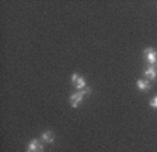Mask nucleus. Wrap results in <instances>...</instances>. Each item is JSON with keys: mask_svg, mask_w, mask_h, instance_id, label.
<instances>
[{"mask_svg": "<svg viewBox=\"0 0 157 152\" xmlns=\"http://www.w3.org/2000/svg\"><path fill=\"white\" fill-rule=\"evenodd\" d=\"M143 56L150 66H154L157 63V51L154 48H146L143 51Z\"/></svg>", "mask_w": 157, "mask_h": 152, "instance_id": "obj_1", "label": "nucleus"}, {"mask_svg": "<svg viewBox=\"0 0 157 152\" xmlns=\"http://www.w3.org/2000/svg\"><path fill=\"white\" fill-rule=\"evenodd\" d=\"M72 83L75 85L76 89H78V90H83L86 87V85H87V83H86V79L82 78L78 73H73L72 75Z\"/></svg>", "mask_w": 157, "mask_h": 152, "instance_id": "obj_2", "label": "nucleus"}, {"mask_svg": "<svg viewBox=\"0 0 157 152\" xmlns=\"http://www.w3.org/2000/svg\"><path fill=\"white\" fill-rule=\"evenodd\" d=\"M27 152H44V145L38 139H31L27 146Z\"/></svg>", "mask_w": 157, "mask_h": 152, "instance_id": "obj_3", "label": "nucleus"}, {"mask_svg": "<svg viewBox=\"0 0 157 152\" xmlns=\"http://www.w3.org/2000/svg\"><path fill=\"white\" fill-rule=\"evenodd\" d=\"M83 97H84V93H83L82 90H78L77 93H73L72 96L69 97V100H70V104H72L73 109H76V107L78 106V103L83 100Z\"/></svg>", "mask_w": 157, "mask_h": 152, "instance_id": "obj_4", "label": "nucleus"}, {"mask_svg": "<svg viewBox=\"0 0 157 152\" xmlns=\"http://www.w3.org/2000/svg\"><path fill=\"white\" fill-rule=\"evenodd\" d=\"M143 75L146 76L147 80H154L157 78V69L154 68V66H149V68H146V69H144Z\"/></svg>", "mask_w": 157, "mask_h": 152, "instance_id": "obj_5", "label": "nucleus"}, {"mask_svg": "<svg viewBox=\"0 0 157 152\" xmlns=\"http://www.w3.org/2000/svg\"><path fill=\"white\" fill-rule=\"evenodd\" d=\"M41 141L46 142V144H52L53 141H55V134H53L52 131H45L41 135Z\"/></svg>", "mask_w": 157, "mask_h": 152, "instance_id": "obj_6", "label": "nucleus"}, {"mask_svg": "<svg viewBox=\"0 0 157 152\" xmlns=\"http://www.w3.org/2000/svg\"><path fill=\"white\" fill-rule=\"evenodd\" d=\"M136 86L139 87L140 90H143V92H146V90H150V82L147 79H139L136 82Z\"/></svg>", "mask_w": 157, "mask_h": 152, "instance_id": "obj_7", "label": "nucleus"}, {"mask_svg": "<svg viewBox=\"0 0 157 152\" xmlns=\"http://www.w3.org/2000/svg\"><path fill=\"white\" fill-rule=\"evenodd\" d=\"M150 107L151 109H157V96H154L153 99L150 100Z\"/></svg>", "mask_w": 157, "mask_h": 152, "instance_id": "obj_8", "label": "nucleus"}]
</instances>
